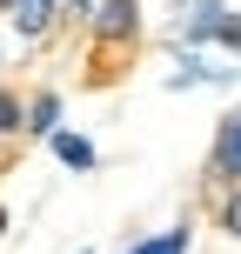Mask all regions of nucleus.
Instances as JSON below:
<instances>
[{
	"label": "nucleus",
	"mask_w": 241,
	"mask_h": 254,
	"mask_svg": "<svg viewBox=\"0 0 241 254\" xmlns=\"http://www.w3.org/2000/svg\"><path fill=\"white\" fill-rule=\"evenodd\" d=\"M188 47H221V54H241V13L228 0H194L188 27H181Z\"/></svg>",
	"instance_id": "f257e3e1"
},
{
	"label": "nucleus",
	"mask_w": 241,
	"mask_h": 254,
	"mask_svg": "<svg viewBox=\"0 0 241 254\" xmlns=\"http://www.w3.org/2000/svg\"><path fill=\"white\" fill-rule=\"evenodd\" d=\"M47 140H54V154H61L74 174H87V167H94V140H87V134H67V127H54Z\"/></svg>",
	"instance_id": "39448f33"
},
{
	"label": "nucleus",
	"mask_w": 241,
	"mask_h": 254,
	"mask_svg": "<svg viewBox=\"0 0 241 254\" xmlns=\"http://www.w3.org/2000/svg\"><path fill=\"white\" fill-rule=\"evenodd\" d=\"M127 254H188V228H167V234H148V241H134Z\"/></svg>",
	"instance_id": "0eeeda50"
},
{
	"label": "nucleus",
	"mask_w": 241,
	"mask_h": 254,
	"mask_svg": "<svg viewBox=\"0 0 241 254\" xmlns=\"http://www.w3.org/2000/svg\"><path fill=\"white\" fill-rule=\"evenodd\" d=\"M61 127V94H34V107H27V134H54Z\"/></svg>",
	"instance_id": "423d86ee"
},
{
	"label": "nucleus",
	"mask_w": 241,
	"mask_h": 254,
	"mask_svg": "<svg viewBox=\"0 0 241 254\" xmlns=\"http://www.w3.org/2000/svg\"><path fill=\"white\" fill-rule=\"evenodd\" d=\"M208 167H215L221 181H241V114H235L228 127H221V140H215V161H208Z\"/></svg>",
	"instance_id": "20e7f679"
},
{
	"label": "nucleus",
	"mask_w": 241,
	"mask_h": 254,
	"mask_svg": "<svg viewBox=\"0 0 241 254\" xmlns=\"http://www.w3.org/2000/svg\"><path fill=\"white\" fill-rule=\"evenodd\" d=\"M0 234H7V207H0Z\"/></svg>",
	"instance_id": "9d476101"
},
{
	"label": "nucleus",
	"mask_w": 241,
	"mask_h": 254,
	"mask_svg": "<svg viewBox=\"0 0 241 254\" xmlns=\"http://www.w3.org/2000/svg\"><path fill=\"white\" fill-rule=\"evenodd\" d=\"M87 20H94V34H101V40H127V34L141 27V0H94Z\"/></svg>",
	"instance_id": "f03ea898"
},
{
	"label": "nucleus",
	"mask_w": 241,
	"mask_h": 254,
	"mask_svg": "<svg viewBox=\"0 0 241 254\" xmlns=\"http://www.w3.org/2000/svg\"><path fill=\"white\" fill-rule=\"evenodd\" d=\"M221 228H228V234H241V188L221 201Z\"/></svg>",
	"instance_id": "1a4fd4ad"
},
{
	"label": "nucleus",
	"mask_w": 241,
	"mask_h": 254,
	"mask_svg": "<svg viewBox=\"0 0 241 254\" xmlns=\"http://www.w3.org/2000/svg\"><path fill=\"white\" fill-rule=\"evenodd\" d=\"M20 121H27V107L13 94H0V134H20Z\"/></svg>",
	"instance_id": "6e6552de"
},
{
	"label": "nucleus",
	"mask_w": 241,
	"mask_h": 254,
	"mask_svg": "<svg viewBox=\"0 0 241 254\" xmlns=\"http://www.w3.org/2000/svg\"><path fill=\"white\" fill-rule=\"evenodd\" d=\"M7 13H13V34H20V40H40L54 27V13H61V0H13Z\"/></svg>",
	"instance_id": "7ed1b4c3"
},
{
	"label": "nucleus",
	"mask_w": 241,
	"mask_h": 254,
	"mask_svg": "<svg viewBox=\"0 0 241 254\" xmlns=\"http://www.w3.org/2000/svg\"><path fill=\"white\" fill-rule=\"evenodd\" d=\"M7 7H13V0H0V13H7Z\"/></svg>",
	"instance_id": "9b49d317"
}]
</instances>
